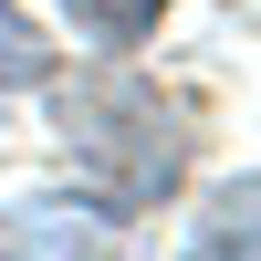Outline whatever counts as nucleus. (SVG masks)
Returning a JSON list of instances; mask_svg holds the SVG:
<instances>
[{"label":"nucleus","mask_w":261,"mask_h":261,"mask_svg":"<svg viewBox=\"0 0 261 261\" xmlns=\"http://www.w3.org/2000/svg\"><path fill=\"white\" fill-rule=\"evenodd\" d=\"M53 125H63V146H73V167H84L115 209L167 199V188L188 178V136H199V115H188L178 94H157V73H136V63L73 73V84L53 94Z\"/></svg>","instance_id":"nucleus-1"},{"label":"nucleus","mask_w":261,"mask_h":261,"mask_svg":"<svg viewBox=\"0 0 261 261\" xmlns=\"http://www.w3.org/2000/svg\"><path fill=\"white\" fill-rule=\"evenodd\" d=\"M0 261H115V209H73V199H42L0 220Z\"/></svg>","instance_id":"nucleus-2"},{"label":"nucleus","mask_w":261,"mask_h":261,"mask_svg":"<svg viewBox=\"0 0 261 261\" xmlns=\"http://www.w3.org/2000/svg\"><path fill=\"white\" fill-rule=\"evenodd\" d=\"M188 261H261V178H230L188 230Z\"/></svg>","instance_id":"nucleus-3"},{"label":"nucleus","mask_w":261,"mask_h":261,"mask_svg":"<svg viewBox=\"0 0 261 261\" xmlns=\"http://www.w3.org/2000/svg\"><path fill=\"white\" fill-rule=\"evenodd\" d=\"M63 11H73V32H84V42L125 53V42H146V32H157V11H167V0H63Z\"/></svg>","instance_id":"nucleus-4"},{"label":"nucleus","mask_w":261,"mask_h":261,"mask_svg":"<svg viewBox=\"0 0 261 261\" xmlns=\"http://www.w3.org/2000/svg\"><path fill=\"white\" fill-rule=\"evenodd\" d=\"M42 73H53V42H42L32 21L0 0V84H42Z\"/></svg>","instance_id":"nucleus-5"}]
</instances>
